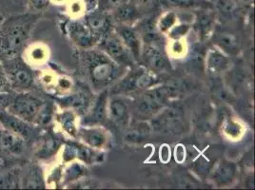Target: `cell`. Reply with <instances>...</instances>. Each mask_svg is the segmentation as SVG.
Wrapping results in <instances>:
<instances>
[{"label": "cell", "instance_id": "1", "mask_svg": "<svg viewBox=\"0 0 255 190\" xmlns=\"http://www.w3.org/2000/svg\"><path fill=\"white\" fill-rule=\"evenodd\" d=\"M38 16L22 14L12 16L0 27V57L2 60L17 56L29 38Z\"/></svg>", "mask_w": 255, "mask_h": 190}, {"label": "cell", "instance_id": "2", "mask_svg": "<svg viewBox=\"0 0 255 190\" xmlns=\"http://www.w3.org/2000/svg\"><path fill=\"white\" fill-rule=\"evenodd\" d=\"M86 69L96 90L104 89L114 83L123 74L125 68L119 66L106 53L97 51L85 53Z\"/></svg>", "mask_w": 255, "mask_h": 190}, {"label": "cell", "instance_id": "3", "mask_svg": "<svg viewBox=\"0 0 255 190\" xmlns=\"http://www.w3.org/2000/svg\"><path fill=\"white\" fill-rule=\"evenodd\" d=\"M43 106L44 103L40 98L25 92L12 97L6 110L30 124H34L40 121Z\"/></svg>", "mask_w": 255, "mask_h": 190}, {"label": "cell", "instance_id": "4", "mask_svg": "<svg viewBox=\"0 0 255 190\" xmlns=\"http://www.w3.org/2000/svg\"><path fill=\"white\" fill-rule=\"evenodd\" d=\"M1 62L11 84V90L25 93L32 89L34 85L32 72L22 59L15 56L4 59Z\"/></svg>", "mask_w": 255, "mask_h": 190}, {"label": "cell", "instance_id": "5", "mask_svg": "<svg viewBox=\"0 0 255 190\" xmlns=\"http://www.w3.org/2000/svg\"><path fill=\"white\" fill-rule=\"evenodd\" d=\"M101 48L107 55L121 67H130L133 57L117 33L110 32L101 38Z\"/></svg>", "mask_w": 255, "mask_h": 190}, {"label": "cell", "instance_id": "6", "mask_svg": "<svg viewBox=\"0 0 255 190\" xmlns=\"http://www.w3.org/2000/svg\"><path fill=\"white\" fill-rule=\"evenodd\" d=\"M168 92L165 89H153L142 96L138 103V112L144 116L153 114L167 102Z\"/></svg>", "mask_w": 255, "mask_h": 190}, {"label": "cell", "instance_id": "7", "mask_svg": "<svg viewBox=\"0 0 255 190\" xmlns=\"http://www.w3.org/2000/svg\"><path fill=\"white\" fill-rule=\"evenodd\" d=\"M0 125L4 129L11 131L24 140H29L33 134L32 124L11 114L6 109L0 112Z\"/></svg>", "mask_w": 255, "mask_h": 190}, {"label": "cell", "instance_id": "8", "mask_svg": "<svg viewBox=\"0 0 255 190\" xmlns=\"http://www.w3.org/2000/svg\"><path fill=\"white\" fill-rule=\"evenodd\" d=\"M85 24L96 37L100 40L111 32L112 19L107 11L94 10L90 11L85 17Z\"/></svg>", "mask_w": 255, "mask_h": 190}, {"label": "cell", "instance_id": "9", "mask_svg": "<svg viewBox=\"0 0 255 190\" xmlns=\"http://www.w3.org/2000/svg\"><path fill=\"white\" fill-rule=\"evenodd\" d=\"M71 39L80 48L89 50L96 45L99 39L91 32L88 26L80 22H73L68 27Z\"/></svg>", "mask_w": 255, "mask_h": 190}, {"label": "cell", "instance_id": "10", "mask_svg": "<svg viewBox=\"0 0 255 190\" xmlns=\"http://www.w3.org/2000/svg\"><path fill=\"white\" fill-rule=\"evenodd\" d=\"M141 57L147 68L153 73H161L168 69L169 62L155 45L148 44L141 52Z\"/></svg>", "mask_w": 255, "mask_h": 190}, {"label": "cell", "instance_id": "11", "mask_svg": "<svg viewBox=\"0 0 255 190\" xmlns=\"http://www.w3.org/2000/svg\"><path fill=\"white\" fill-rule=\"evenodd\" d=\"M117 34L121 38L122 42L127 47L130 54L132 55L134 60H139L141 57V41L138 32L131 27L122 24L118 26L117 29Z\"/></svg>", "mask_w": 255, "mask_h": 190}, {"label": "cell", "instance_id": "12", "mask_svg": "<svg viewBox=\"0 0 255 190\" xmlns=\"http://www.w3.org/2000/svg\"><path fill=\"white\" fill-rule=\"evenodd\" d=\"M157 83V79L146 70H136L130 75L124 79V91L145 90L154 87Z\"/></svg>", "mask_w": 255, "mask_h": 190}, {"label": "cell", "instance_id": "13", "mask_svg": "<svg viewBox=\"0 0 255 190\" xmlns=\"http://www.w3.org/2000/svg\"><path fill=\"white\" fill-rule=\"evenodd\" d=\"M25 141L23 138L8 131L0 130V149L10 155H20L25 149Z\"/></svg>", "mask_w": 255, "mask_h": 190}, {"label": "cell", "instance_id": "14", "mask_svg": "<svg viewBox=\"0 0 255 190\" xmlns=\"http://www.w3.org/2000/svg\"><path fill=\"white\" fill-rule=\"evenodd\" d=\"M231 66L230 58L218 48H213L207 55V67L213 74H221L226 72Z\"/></svg>", "mask_w": 255, "mask_h": 190}, {"label": "cell", "instance_id": "15", "mask_svg": "<svg viewBox=\"0 0 255 190\" xmlns=\"http://www.w3.org/2000/svg\"><path fill=\"white\" fill-rule=\"evenodd\" d=\"M214 41L217 48L225 53L235 55L239 53L238 38L232 32L219 31L214 33Z\"/></svg>", "mask_w": 255, "mask_h": 190}, {"label": "cell", "instance_id": "16", "mask_svg": "<svg viewBox=\"0 0 255 190\" xmlns=\"http://www.w3.org/2000/svg\"><path fill=\"white\" fill-rule=\"evenodd\" d=\"M108 117L116 125H127L128 109L126 103L120 98H115L111 100L108 105Z\"/></svg>", "mask_w": 255, "mask_h": 190}, {"label": "cell", "instance_id": "17", "mask_svg": "<svg viewBox=\"0 0 255 190\" xmlns=\"http://www.w3.org/2000/svg\"><path fill=\"white\" fill-rule=\"evenodd\" d=\"M237 168L233 162L223 161L217 169H215L213 174V181L219 187L229 186L234 182L236 176Z\"/></svg>", "mask_w": 255, "mask_h": 190}, {"label": "cell", "instance_id": "18", "mask_svg": "<svg viewBox=\"0 0 255 190\" xmlns=\"http://www.w3.org/2000/svg\"><path fill=\"white\" fill-rule=\"evenodd\" d=\"M79 134L90 148L101 149L106 145V132L100 127L83 128L80 130Z\"/></svg>", "mask_w": 255, "mask_h": 190}, {"label": "cell", "instance_id": "19", "mask_svg": "<svg viewBox=\"0 0 255 190\" xmlns=\"http://www.w3.org/2000/svg\"><path fill=\"white\" fill-rule=\"evenodd\" d=\"M108 92H103L96 100L95 107L86 119V122L92 125L102 124L108 116Z\"/></svg>", "mask_w": 255, "mask_h": 190}, {"label": "cell", "instance_id": "20", "mask_svg": "<svg viewBox=\"0 0 255 190\" xmlns=\"http://www.w3.org/2000/svg\"><path fill=\"white\" fill-rule=\"evenodd\" d=\"M162 2L178 9H211L213 7L211 0H162Z\"/></svg>", "mask_w": 255, "mask_h": 190}, {"label": "cell", "instance_id": "21", "mask_svg": "<svg viewBox=\"0 0 255 190\" xmlns=\"http://www.w3.org/2000/svg\"><path fill=\"white\" fill-rule=\"evenodd\" d=\"M115 11L117 21L121 22L122 24L135 20L138 17L137 9L134 5H131L128 2L119 7Z\"/></svg>", "mask_w": 255, "mask_h": 190}, {"label": "cell", "instance_id": "22", "mask_svg": "<svg viewBox=\"0 0 255 190\" xmlns=\"http://www.w3.org/2000/svg\"><path fill=\"white\" fill-rule=\"evenodd\" d=\"M200 14L197 17V26L199 32L202 35H207L213 29L214 14L210 11V9H201Z\"/></svg>", "mask_w": 255, "mask_h": 190}, {"label": "cell", "instance_id": "23", "mask_svg": "<svg viewBox=\"0 0 255 190\" xmlns=\"http://www.w3.org/2000/svg\"><path fill=\"white\" fill-rule=\"evenodd\" d=\"M64 129L71 134L72 136L76 135V127H75V114L72 111H66L58 116Z\"/></svg>", "mask_w": 255, "mask_h": 190}, {"label": "cell", "instance_id": "24", "mask_svg": "<svg viewBox=\"0 0 255 190\" xmlns=\"http://www.w3.org/2000/svg\"><path fill=\"white\" fill-rule=\"evenodd\" d=\"M177 19V14L173 11H169L166 14H164L158 22V29L160 32H169L174 25H176Z\"/></svg>", "mask_w": 255, "mask_h": 190}, {"label": "cell", "instance_id": "25", "mask_svg": "<svg viewBox=\"0 0 255 190\" xmlns=\"http://www.w3.org/2000/svg\"><path fill=\"white\" fill-rule=\"evenodd\" d=\"M190 28L191 26L187 23L180 24V25H174L169 31V37L173 40H179L188 33Z\"/></svg>", "mask_w": 255, "mask_h": 190}, {"label": "cell", "instance_id": "26", "mask_svg": "<svg viewBox=\"0 0 255 190\" xmlns=\"http://www.w3.org/2000/svg\"><path fill=\"white\" fill-rule=\"evenodd\" d=\"M128 0H99V8L101 11H116L119 7L128 3Z\"/></svg>", "mask_w": 255, "mask_h": 190}, {"label": "cell", "instance_id": "27", "mask_svg": "<svg viewBox=\"0 0 255 190\" xmlns=\"http://www.w3.org/2000/svg\"><path fill=\"white\" fill-rule=\"evenodd\" d=\"M11 91V84L5 73L2 62L0 61V94H10Z\"/></svg>", "mask_w": 255, "mask_h": 190}, {"label": "cell", "instance_id": "28", "mask_svg": "<svg viewBox=\"0 0 255 190\" xmlns=\"http://www.w3.org/2000/svg\"><path fill=\"white\" fill-rule=\"evenodd\" d=\"M84 167L80 164H74L67 172L68 174V179L75 180L78 177H80L84 173Z\"/></svg>", "mask_w": 255, "mask_h": 190}, {"label": "cell", "instance_id": "29", "mask_svg": "<svg viewBox=\"0 0 255 190\" xmlns=\"http://www.w3.org/2000/svg\"><path fill=\"white\" fill-rule=\"evenodd\" d=\"M174 157L175 161L178 163H183L186 159V149L183 145H177L174 150Z\"/></svg>", "mask_w": 255, "mask_h": 190}, {"label": "cell", "instance_id": "30", "mask_svg": "<svg viewBox=\"0 0 255 190\" xmlns=\"http://www.w3.org/2000/svg\"><path fill=\"white\" fill-rule=\"evenodd\" d=\"M239 127V125L238 124H236V123H234V122H229V124L227 125V127H226V133L228 134V135H230L231 137H238V135L240 134V130H238V129H234L235 127Z\"/></svg>", "mask_w": 255, "mask_h": 190}, {"label": "cell", "instance_id": "31", "mask_svg": "<svg viewBox=\"0 0 255 190\" xmlns=\"http://www.w3.org/2000/svg\"><path fill=\"white\" fill-rule=\"evenodd\" d=\"M159 157L160 160H161L163 163H165V164L170 161V148H169V146H167V145L161 146L159 151Z\"/></svg>", "mask_w": 255, "mask_h": 190}, {"label": "cell", "instance_id": "32", "mask_svg": "<svg viewBox=\"0 0 255 190\" xmlns=\"http://www.w3.org/2000/svg\"><path fill=\"white\" fill-rule=\"evenodd\" d=\"M11 98L12 97L10 96V94H0V112L7 109L11 103Z\"/></svg>", "mask_w": 255, "mask_h": 190}, {"label": "cell", "instance_id": "33", "mask_svg": "<svg viewBox=\"0 0 255 190\" xmlns=\"http://www.w3.org/2000/svg\"><path fill=\"white\" fill-rule=\"evenodd\" d=\"M30 2L37 10H42L50 4V0H30Z\"/></svg>", "mask_w": 255, "mask_h": 190}, {"label": "cell", "instance_id": "34", "mask_svg": "<svg viewBox=\"0 0 255 190\" xmlns=\"http://www.w3.org/2000/svg\"><path fill=\"white\" fill-rule=\"evenodd\" d=\"M183 45L181 44L178 40H176V42H174L173 46H172V51L174 53H183Z\"/></svg>", "mask_w": 255, "mask_h": 190}, {"label": "cell", "instance_id": "35", "mask_svg": "<svg viewBox=\"0 0 255 190\" xmlns=\"http://www.w3.org/2000/svg\"><path fill=\"white\" fill-rule=\"evenodd\" d=\"M3 22H4V18H3V16L0 14V27H1V25H2Z\"/></svg>", "mask_w": 255, "mask_h": 190}, {"label": "cell", "instance_id": "36", "mask_svg": "<svg viewBox=\"0 0 255 190\" xmlns=\"http://www.w3.org/2000/svg\"><path fill=\"white\" fill-rule=\"evenodd\" d=\"M139 2H143V3H144V2H147V1H149V0H138Z\"/></svg>", "mask_w": 255, "mask_h": 190}, {"label": "cell", "instance_id": "37", "mask_svg": "<svg viewBox=\"0 0 255 190\" xmlns=\"http://www.w3.org/2000/svg\"><path fill=\"white\" fill-rule=\"evenodd\" d=\"M0 130H1V129H0Z\"/></svg>", "mask_w": 255, "mask_h": 190}, {"label": "cell", "instance_id": "38", "mask_svg": "<svg viewBox=\"0 0 255 190\" xmlns=\"http://www.w3.org/2000/svg\"><path fill=\"white\" fill-rule=\"evenodd\" d=\"M211 1H212V0H211Z\"/></svg>", "mask_w": 255, "mask_h": 190}]
</instances>
